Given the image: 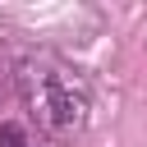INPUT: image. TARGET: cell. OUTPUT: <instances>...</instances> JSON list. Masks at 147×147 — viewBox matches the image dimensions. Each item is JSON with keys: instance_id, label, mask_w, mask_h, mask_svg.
Here are the masks:
<instances>
[{"instance_id": "cell-1", "label": "cell", "mask_w": 147, "mask_h": 147, "mask_svg": "<svg viewBox=\"0 0 147 147\" xmlns=\"http://www.w3.org/2000/svg\"><path fill=\"white\" fill-rule=\"evenodd\" d=\"M14 83H18L28 115L37 119V129L46 138H78L87 129L92 87L74 64H64L55 55H28L14 69Z\"/></svg>"}, {"instance_id": "cell-2", "label": "cell", "mask_w": 147, "mask_h": 147, "mask_svg": "<svg viewBox=\"0 0 147 147\" xmlns=\"http://www.w3.org/2000/svg\"><path fill=\"white\" fill-rule=\"evenodd\" d=\"M0 147H32V138L18 124H0Z\"/></svg>"}, {"instance_id": "cell-3", "label": "cell", "mask_w": 147, "mask_h": 147, "mask_svg": "<svg viewBox=\"0 0 147 147\" xmlns=\"http://www.w3.org/2000/svg\"><path fill=\"white\" fill-rule=\"evenodd\" d=\"M5 83H9V64L0 60V92H5Z\"/></svg>"}]
</instances>
